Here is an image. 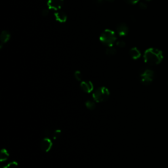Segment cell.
I'll use <instances>...</instances> for the list:
<instances>
[{"label":"cell","mask_w":168,"mask_h":168,"mask_svg":"<svg viewBox=\"0 0 168 168\" xmlns=\"http://www.w3.org/2000/svg\"><path fill=\"white\" fill-rule=\"evenodd\" d=\"M110 93L108 88L105 87H101L94 91L93 97L94 101L96 103H103L109 99Z\"/></svg>","instance_id":"7a4b0ae2"},{"label":"cell","mask_w":168,"mask_h":168,"mask_svg":"<svg viewBox=\"0 0 168 168\" xmlns=\"http://www.w3.org/2000/svg\"><path fill=\"white\" fill-rule=\"evenodd\" d=\"M74 77L76 78V80L78 81H81L82 79H83V76H82L81 72L80 71H76L74 72Z\"/></svg>","instance_id":"9a60e30c"},{"label":"cell","mask_w":168,"mask_h":168,"mask_svg":"<svg viewBox=\"0 0 168 168\" xmlns=\"http://www.w3.org/2000/svg\"><path fill=\"white\" fill-rule=\"evenodd\" d=\"M9 158V153L5 149H3L1 152V161H4L7 160Z\"/></svg>","instance_id":"5bb4252c"},{"label":"cell","mask_w":168,"mask_h":168,"mask_svg":"<svg viewBox=\"0 0 168 168\" xmlns=\"http://www.w3.org/2000/svg\"><path fill=\"white\" fill-rule=\"evenodd\" d=\"M40 149L45 153H48L53 147V142L49 138H45L42 139L40 144Z\"/></svg>","instance_id":"5b68a950"},{"label":"cell","mask_w":168,"mask_h":168,"mask_svg":"<svg viewBox=\"0 0 168 168\" xmlns=\"http://www.w3.org/2000/svg\"><path fill=\"white\" fill-rule=\"evenodd\" d=\"M163 59V54L160 50L156 48H149L144 53V60L149 65L160 64Z\"/></svg>","instance_id":"6da1fadb"},{"label":"cell","mask_w":168,"mask_h":168,"mask_svg":"<svg viewBox=\"0 0 168 168\" xmlns=\"http://www.w3.org/2000/svg\"><path fill=\"white\" fill-rule=\"evenodd\" d=\"M10 38L11 34L8 31L4 30L2 32L1 36H0V40H1V45H0V47H1V49L3 47V45L7 43L10 40Z\"/></svg>","instance_id":"9c48e42d"},{"label":"cell","mask_w":168,"mask_h":168,"mask_svg":"<svg viewBox=\"0 0 168 168\" xmlns=\"http://www.w3.org/2000/svg\"><path fill=\"white\" fill-rule=\"evenodd\" d=\"M80 87L82 90L87 93H90L93 90L94 85L91 81H82L80 84Z\"/></svg>","instance_id":"ba28073f"},{"label":"cell","mask_w":168,"mask_h":168,"mask_svg":"<svg viewBox=\"0 0 168 168\" xmlns=\"http://www.w3.org/2000/svg\"><path fill=\"white\" fill-rule=\"evenodd\" d=\"M95 101H87L85 102V106L87 108V109L90 110H93L95 109Z\"/></svg>","instance_id":"7c38bea8"},{"label":"cell","mask_w":168,"mask_h":168,"mask_svg":"<svg viewBox=\"0 0 168 168\" xmlns=\"http://www.w3.org/2000/svg\"><path fill=\"white\" fill-rule=\"evenodd\" d=\"M145 1H150V0H145Z\"/></svg>","instance_id":"cb8c5ba5"},{"label":"cell","mask_w":168,"mask_h":168,"mask_svg":"<svg viewBox=\"0 0 168 168\" xmlns=\"http://www.w3.org/2000/svg\"><path fill=\"white\" fill-rule=\"evenodd\" d=\"M63 4V0H49L47 2V5L50 9L53 10H59L62 7Z\"/></svg>","instance_id":"8992f818"},{"label":"cell","mask_w":168,"mask_h":168,"mask_svg":"<svg viewBox=\"0 0 168 168\" xmlns=\"http://www.w3.org/2000/svg\"><path fill=\"white\" fill-rule=\"evenodd\" d=\"M100 40L104 45L108 47L112 46L116 40L115 33L110 30H105L101 34Z\"/></svg>","instance_id":"3957f363"},{"label":"cell","mask_w":168,"mask_h":168,"mask_svg":"<svg viewBox=\"0 0 168 168\" xmlns=\"http://www.w3.org/2000/svg\"><path fill=\"white\" fill-rule=\"evenodd\" d=\"M154 79V72L150 69H142L140 73V80L141 83L148 85L152 83Z\"/></svg>","instance_id":"277c9868"},{"label":"cell","mask_w":168,"mask_h":168,"mask_svg":"<svg viewBox=\"0 0 168 168\" xmlns=\"http://www.w3.org/2000/svg\"><path fill=\"white\" fill-rule=\"evenodd\" d=\"M129 55L133 59H137L141 56V52L137 47H133L129 50Z\"/></svg>","instance_id":"8fae6325"},{"label":"cell","mask_w":168,"mask_h":168,"mask_svg":"<svg viewBox=\"0 0 168 168\" xmlns=\"http://www.w3.org/2000/svg\"><path fill=\"white\" fill-rule=\"evenodd\" d=\"M139 7H140L141 9H143V10H145V9H147V5L146 4L145 2H141L140 4H139Z\"/></svg>","instance_id":"ffe728a7"},{"label":"cell","mask_w":168,"mask_h":168,"mask_svg":"<svg viewBox=\"0 0 168 168\" xmlns=\"http://www.w3.org/2000/svg\"><path fill=\"white\" fill-rule=\"evenodd\" d=\"M107 1H114V0H107Z\"/></svg>","instance_id":"603a6c76"},{"label":"cell","mask_w":168,"mask_h":168,"mask_svg":"<svg viewBox=\"0 0 168 168\" xmlns=\"http://www.w3.org/2000/svg\"><path fill=\"white\" fill-rule=\"evenodd\" d=\"M106 54L108 56H114L116 54V49L115 48H114L112 46L109 47L106 49Z\"/></svg>","instance_id":"4fadbf2b"},{"label":"cell","mask_w":168,"mask_h":168,"mask_svg":"<svg viewBox=\"0 0 168 168\" xmlns=\"http://www.w3.org/2000/svg\"><path fill=\"white\" fill-rule=\"evenodd\" d=\"M95 1L97 4H101V3H102V1H103V0H94Z\"/></svg>","instance_id":"7402d4cb"},{"label":"cell","mask_w":168,"mask_h":168,"mask_svg":"<svg viewBox=\"0 0 168 168\" xmlns=\"http://www.w3.org/2000/svg\"><path fill=\"white\" fill-rule=\"evenodd\" d=\"M116 45L118 47H120V48H123V47L125 46V43L123 42V41H118V42L116 43Z\"/></svg>","instance_id":"ac0fdd59"},{"label":"cell","mask_w":168,"mask_h":168,"mask_svg":"<svg viewBox=\"0 0 168 168\" xmlns=\"http://www.w3.org/2000/svg\"><path fill=\"white\" fill-rule=\"evenodd\" d=\"M42 15L43 17H47L49 15V11L47 9H43L42 12Z\"/></svg>","instance_id":"44dd1931"},{"label":"cell","mask_w":168,"mask_h":168,"mask_svg":"<svg viewBox=\"0 0 168 168\" xmlns=\"http://www.w3.org/2000/svg\"><path fill=\"white\" fill-rule=\"evenodd\" d=\"M61 131L60 129H56V131H55V132H54V134L53 135V139H55V140H56V139H58L60 136H61Z\"/></svg>","instance_id":"2e32d148"},{"label":"cell","mask_w":168,"mask_h":168,"mask_svg":"<svg viewBox=\"0 0 168 168\" xmlns=\"http://www.w3.org/2000/svg\"><path fill=\"white\" fill-rule=\"evenodd\" d=\"M17 166V163L13 161V162H11V163L9 164H8L7 166H6L5 167H2V168H15V167H16Z\"/></svg>","instance_id":"e0dca14e"},{"label":"cell","mask_w":168,"mask_h":168,"mask_svg":"<svg viewBox=\"0 0 168 168\" xmlns=\"http://www.w3.org/2000/svg\"><path fill=\"white\" fill-rule=\"evenodd\" d=\"M56 20L60 23H65L67 20V16L63 11H58L55 13Z\"/></svg>","instance_id":"30bf717a"},{"label":"cell","mask_w":168,"mask_h":168,"mask_svg":"<svg viewBox=\"0 0 168 168\" xmlns=\"http://www.w3.org/2000/svg\"><path fill=\"white\" fill-rule=\"evenodd\" d=\"M124 1L127 4H130V5H134L139 1V0H124Z\"/></svg>","instance_id":"d6986e66"},{"label":"cell","mask_w":168,"mask_h":168,"mask_svg":"<svg viewBox=\"0 0 168 168\" xmlns=\"http://www.w3.org/2000/svg\"><path fill=\"white\" fill-rule=\"evenodd\" d=\"M116 32L120 36H125L129 33V28L125 23H120L116 28Z\"/></svg>","instance_id":"52a82bcc"}]
</instances>
